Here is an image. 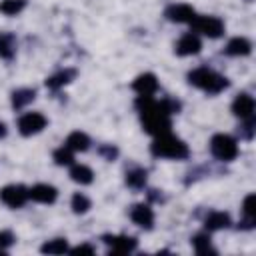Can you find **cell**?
<instances>
[{"mask_svg":"<svg viewBox=\"0 0 256 256\" xmlns=\"http://www.w3.org/2000/svg\"><path fill=\"white\" fill-rule=\"evenodd\" d=\"M136 108L140 112L146 132L152 136H160V134L170 132V114L178 110V104L170 100L158 102L152 96H138Z\"/></svg>","mask_w":256,"mask_h":256,"instance_id":"cell-1","label":"cell"},{"mask_svg":"<svg viewBox=\"0 0 256 256\" xmlns=\"http://www.w3.org/2000/svg\"><path fill=\"white\" fill-rule=\"evenodd\" d=\"M150 152H152L154 156H158V158L182 160V158L188 156V146H186L180 138H176V136H172L170 132H166V134L154 136V142H152V146H150Z\"/></svg>","mask_w":256,"mask_h":256,"instance_id":"cell-2","label":"cell"},{"mask_svg":"<svg viewBox=\"0 0 256 256\" xmlns=\"http://www.w3.org/2000/svg\"><path fill=\"white\" fill-rule=\"evenodd\" d=\"M188 82L208 94H218L228 86V80L210 68H196L188 74Z\"/></svg>","mask_w":256,"mask_h":256,"instance_id":"cell-3","label":"cell"},{"mask_svg":"<svg viewBox=\"0 0 256 256\" xmlns=\"http://www.w3.org/2000/svg\"><path fill=\"white\" fill-rule=\"evenodd\" d=\"M210 150L218 160H234L238 156V144L232 136L228 134H214L210 140Z\"/></svg>","mask_w":256,"mask_h":256,"instance_id":"cell-4","label":"cell"},{"mask_svg":"<svg viewBox=\"0 0 256 256\" xmlns=\"http://www.w3.org/2000/svg\"><path fill=\"white\" fill-rule=\"evenodd\" d=\"M190 24H192V30H196L208 38H218L224 34V22L216 16H194V20Z\"/></svg>","mask_w":256,"mask_h":256,"instance_id":"cell-5","label":"cell"},{"mask_svg":"<svg viewBox=\"0 0 256 256\" xmlns=\"http://www.w3.org/2000/svg\"><path fill=\"white\" fill-rule=\"evenodd\" d=\"M0 200L10 208H20L28 200V188L22 184H8L0 190Z\"/></svg>","mask_w":256,"mask_h":256,"instance_id":"cell-6","label":"cell"},{"mask_svg":"<svg viewBox=\"0 0 256 256\" xmlns=\"http://www.w3.org/2000/svg\"><path fill=\"white\" fill-rule=\"evenodd\" d=\"M44 126H46V118L40 112H28V114L20 116V120H18V130L22 136L38 134Z\"/></svg>","mask_w":256,"mask_h":256,"instance_id":"cell-7","label":"cell"},{"mask_svg":"<svg viewBox=\"0 0 256 256\" xmlns=\"http://www.w3.org/2000/svg\"><path fill=\"white\" fill-rule=\"evenodd\" d=\"M108 248H110V254H128L136 248V238L132 236H104L102 238Z\"/></svg>","mask_w":256,"mask_h":256,"instance_id":"cell-8","label":"cell"},{"mask_svg":"<svg viewBox=\"0 0 256 256\" xmlns=\"http://www.w3.org/2000/svg\"><path fill=\"white\" fill-rule=\"evenodd\" d=\"M130 218L134 224H138L140 228H146V230H150L154 224V212L148 204H134L130 210Z\"/></svg>","mask_w":256,"mask_h":256,"instance_id":"cell-9","label":"cell"},{"mask_svg":"<svg viewBox=\"0 0 256 256\" xmlns=\"http://www.w3.org/2000/svg\"><path fill=\"white\" fill-rule=\"evenodd\" d=\"M164 14L170 22H192L194 16H196L194 8L188 6V4H172V6L166 8Z\"/></svg>","mask_w":256,"mask_h":256,"instance_id":"cell-10","label":"cell"},{"mask_svg":"<svg viewBox=\"0 0 256 256\" xmlns=\"http://www.w3.org/2000/svg\"><path fill=\"white\" fill-rule=\"evenodd\" d=\"M232 112L240 116L242 120H248L254 116V98L250 94H238L232 102Z\"/></svg>","mask_w":256,"mask_h":256,"instance_id":"cell-11","label":"cell"},{"mask_svg":"<svg viewBox=\"0 0 256 256\" xmlns=\"http://www.w3.org/2000/svg\"><path fill=\"white\" fill-rule=\"evenodd\" d=\"M200 48H202L200 38L190 32V34H184V36L178 40V44H176V54H178V56H192V54H198Z\"/></svg>","mask_w":256,"mask_h":256,"instance_id":"cell-12","label":"cell"},{"mask_svg":"<svg viewBox=\"0 0 256 256\" xmlns=\"http://www.w3.org/2000/svg\"><path fill=\"white\" fill-rule=\"evenodd\" d=\"M56 196H58V192L50 184H36L28 190V198H32L36 202H42V204H52L56 200Z\"/></svg>","mask_w":256,"mask_h":256,"instance_id":"cell-13","label":"cell"},{"mask_svg":"<svg viewBox=\"0 0 256 256\" xmlns=\"http://www.w3.org/2000/svg\"><path fill=\"white\" fill-rule=\"evenodd\" d=\"M132 88H134L140 96H152V94L158 90V80H156L154 74L146 72V74H140V76L134 80Z\"/></svg>","mask_w":256,"mask_h":256,"instance_id":"cell-14","label":"cell"},{"mask_svg":"<svg viewBox=\"0 0 256 256\" xmlns=\"http://www.w3.org/2000/svg\"><path fill=\"white\" fill-rule=\"evenodd\" d=\"M250 50H252V44L246 38H240V36L232 38L226 44V54H230V56H248Z\"/></svg>","mask_w":256,"mask_h":256,"instance_id":"cell-15","label":"cell"},{"mask_svg":"<svg viewBox=\"0 0 256 256\" xmlns=\"http://www.w3.org/2000/svg\"><path fill=\"white\" fill-rule=\"evenodd\" d=\"M204 226H206V230H210V232H212V230L228 228V226H230V216H228L226 212H212V214L206 216Z\"/></svg>","mask_w":256,"mask_h":256,"instance_id":"cell-16","label":"cell"},{"mask_svg":"<svg viewBox=\"0 0 256 256\" xmlns=\"http://www.w3.org/2000/svg\"><path fill=\"white\" fill-rule=\"evenodd\" d=\"M34 98H36V90L34 88H18V90L12 92V106L16 110H20L26 104H30Z\"/></svg>","mask_w":256,"mask_h":256,"instance_id":"cell-17","label":"cell"},{"mask_svg":"<svg viewBox=\"0 0 256 256\" xmlns=\"http://www.w3.org/2000/svg\"><path fill=\"white\" fill-rule=\"evenodd\" d=\"M64 146H68L72 152H84L90 146V138L84 132H72V134H68Z\"/></svg>","mask_w":256,"mask_h":256,"instance_id":"cell-18","label":"cell"},{"mask_svg":"<svg viewBox=\"0 0 256 256\" xmlns=\"http://www.w3.org/2000/svg\"><path fill=\"white\" fill-rule=\"evenodd\" d=\"M70 178L74 182H78V184H90L92 178H94V172L84 164H74L70 168Z\"/></svg>","mask_w":256,"mask_h":256,"instance_id":"cell-19","label":"cell"},{"mask_svg":"<svg viewBox=\"0 0 256 256\" xmlns=\"http://www.w3.org/2000/svg\"><path fill=\"white\" fill-rule=\"evenodd\" d=\"M74 76H76V70H70V68H68V70H62V72L50 76V78L46 80V86L52 88V90H58V88H62L64 84H68Z\"/></svg>","mask_w":256,"mask_h":256,"instance_id":"cell-20","label":"cell"},{"mask_svg":"<svg viewBox=\"0 0 256 256\" xmlns=\"http://www.w3.org/2000/svg\"><path fill=\"white\" fill-rule=\"evenodd\" d=\"M40 252H44V254H64V252H68V242L64 238L48 240L46 244H42Z\"/></svg>","mask_w":256,"mask_h":256,"instance_id":"cell-21","label":"cell"},{"mask_svg":"<svg viewBox=\"0 0 256 256\" xmlns=\"http://www.w3.org/2000/svg\"><path fill=\"white\" fill-rule=\"evenodd\" d=\"M146 170L144 168H134L126 174V184L132 186V188H142L146 184Z\"/></svg>","mask_w":256,"mask_h":256,"instance_id":"cell-22","label":"cell"},{"mask_svg":"<svg viewBox=\"0 0 256 256\" xmlns=\"http://www.w3.org/2000/svg\"><path fill=\"white\" fill-rule=\"evenodd\" d=\"M192 246L198 254H208V252L214 254V248L210 246V236L208 234H196L192 238Z\"/></svg>","mask_w":256,"mask_h":256,"instance_id":"cell-23","label":"cell"},{"mask_svg":"<svg viewBox=\"0 0 256 256\" xmlns=\"http://www.w3.org/2000/svg\"><path fill=\"white\" fill-rule=\"evenodd\" d=\"M26 6V0H2L0 2V12L6 16H14L18 12H22Z\"/></svg>","mask_w":256,"mask_h":256,"instance_id":"cell-24","label":"cell"},{"mask_svg":"<svg viewBox=\"0 0 256 256\" xmlns=\"http://www.w3.org/2000/svg\"><path fill=\"white\" fill-rule=\"evenodd\" d=\"M0 56L2 58L14 56V38L10 34H0Z\"/></svg>","mask_w":256,"mask_h":256,"instance_id":"cell-25","label":"cell"},{"mask_svg":"<svg viewBox=\"0 0 256 256\" xmlns=\"http://www.w3.org/2000/svg\"><path fill=\"white\" fill-rule=\"evenodd\" d=\"M54 160H56V164H60V166H68V164H72V160H74V152H72L68 146H62V148H58V150L54 152Z\"/></svg>","mask_w":256,"mask_h":256,"instance_id":"cell-26","label":"cell"},{"mask_svg":"<svg viewBox=\"0 0 256 256\" xmlns=\"http://www.w3.org/2000/svg\"><path fill=\"white\" fill-rule=\"evenodd\" d=\"M88 208H90V200H88L84 194L76 192V194L72 196V210H74L76 214H84V212H88Z\"/></svg>","mask_w":256,"mask_h":256,"instance_id":"cell-27","label":"cell"},{"mask_svg":"<svg viewBox=\"0 0 256 256\" xmlns=\"http://www.w3.org/2000/svg\"><path fill=\"white\" fill-rule=\"evenodd\" d=\"M254 200H256V196H254V194H248V196L244 198V204H242L244 216H246L248 220H256V208H254Z\"/></svg>","mask_w":256,"mask_h":256,"instance_id":"cell-28","label":"cell"},{"mask_svg":"<svg viewBox=\"0 0 256 256\" xmlns=\"http://www.w3.org/2000/svg\"><path fill=\"white\" fill-rule=\"evenodd\" d=\"M14 240H16V238H14V234H12L10 230H2V232H0V250L12 246Z\"/></svg>","mask_w":256,"mask_h":256,"instance_id":"cell-29","label":"cell"},{"mask_svg":"<svg viewBox=\"0 0 256 256\" xmlns=\"http://www.w3.org/2000/svg\"><path fill=\"white\" fill-rule=\"evenodd\" d=\"M100 154H102L106 160H114V158H116V154H118V150H116L114 146L106 144V146H100Z\"/></svg>","mask_w":256,"mask_h":256,"instance_id":"cell-30","label":"cell"},{"mask_svg":"<svg viewBox=\"0 0 256 256\" xmlns=\"http://www.w3.org/2000/svg\"><path fill=\"white\" fill-rule=\"evenodd\" d=\"M70 252H72V254H94V246H90V244H80V246L72 248Z\"/></svg>","mask_w":256,"mask_h":256,"instance_id":"cell-31","label":"cell"},{"mask_svg":"<svg viewBox=\"0 0 256 256\" xmlns=\"http://www.w3.org/2000/svg\"><path fill=\"white\" fill-rule=\"evenodd\" d=\"M4 134H6V124L0 122V136H4Z\"/></svg>","mask_w":256,"mask_h":256,"instance_id":"cell-32","label":"cell"}]
</instances>
